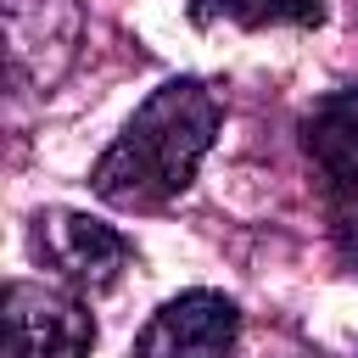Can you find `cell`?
<instances>
[{
    "label": "cell",
    "mask_w": 358,
    "mask_h": 358,
    "mask_svg": "<svg viewBox=\"0 0 358 358\" xmlns=\"http://www.w3.org/2000/svg\"><path fill=\"white\" fill-rule=\"evenodd\" d=\"M235 341L241 308L224 291H179L145 319L134 358H235Z\"/></svg>",
    "instance_id": "5b68a950"
},
{
    "label": "cell",
    "mask_w": 358,
    "mask_h": 358,
    "mask_svg": "<svg viewBox=\"0 0 358 358\" xmlns=\"http://www.w3.org/2000/svg\"><path fill=\"white\" fill-rule=\"evenodd\" d=\"M196 17H229L241 28H319L324 0H196Z\"/></svg>",
    "instance_id": "52a82bcc"
},
{
    "label": "cell",
    "mask_w": 358,
    "mask_h": 358,
    "mask_svg": "<svg viewBox=\"0 0 358 358\" xmlns=\"http://www.w3.org/2000/svg\"><path fill=\"white\" fill-rule=\"evenodd\" d=\"M6 6V62L17 90H50L78 62L84 6L78 0H0Z\"/></svg>",
    "instance_id": "3957f363"
},
{
    "label": "cell",
    "mask_w": 358,
    "mask_h": 358,
    "mask_svg": "<svg viewBox=\"0 0 358 358\" xmlns=\"http://www.w3.org/2000/svg\"><path fill=\"white\" fill-rule=\"evenodd\" d=\"M95 319L73 291L11 280L6 285V358H90Z\"/></svg>",
    "instance_id": "277c9868"
},
{
    "label": "cell",
    "mask_w": 358,
    "mask_h": 358,
    "mask_svg": "<svg viewBox=\"0 0 358 358\" xmlns=\"http://www.w3.org/2000/svg\"><path fill=\"white\" fill-rule=\"evenodd\" d=\"M28 246H34V257H39L50 274H62L73 291H90V296H95V291H112V285L123 280L129 257H134V246H129L112 224H101V218H90V213H73V207L39 213Z\"/></svg>",
    "instance_id": "7a4b0ae2"
},
{
    "label": "cell",
    "mask_w": 358,
    "mask_h": 358,
    "mask_svg": "<svg viewBox=\"0 0 358 358\" xmlns=\"http://www.w3.org/2000/svg\"><path fill=\"white\" fill-rule=\"evenodd\" d=\"M218 123H224V106L201 78L185 73V78L157 84L145 106L123 123V134L90 168V190L123 213L168 207L173 196L190 190L201 157L218 140Z\"/></svg>",
    "instance_id": "6da1fadb"
},
{
    "label": "cell",
    "mask_w": 358,
    "mask_h": 358,
    "mask_svg": "<svg viewBox=\"0 0 358 358\" xmlns=\"http://www.w3.org/2000/svg\"><path fill=\"white\" fill-rule=\"evenodd\" d=\"M302 145L313 168L324 173V196L336 213V229H358V84L324 95L302 117Z\"/></svg>",
    "instance_id": "8992f818"
}]
</instances>
